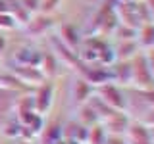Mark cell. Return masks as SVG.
<instances>
[{"instance_id":"1","label":"cell","mask_w":154,"mask_h":144,"mask_svg":"<svg viewBox=\"0 0 154 144\" xmlns=\"http://www.w3.org/2000/svg\"><path fill=\"white\" fill-rule=\"evenodd\" d=\"M131 86H135L137 90L154 88V77L150 67H148L144 50H139L131 58Z\"/></svg>"},{"instance_id":"2","label":"cell","mask_w":154,"mask_h":144,"mask_svg":"<svg viewBox=\"0 0 154 144\" xmlns=\"http://www.w3.org/2000/svg\"><path fill=\"white\" fill-rule=\"evenodd\" d=\"M94 94L98 96L104 104H108L112 110L127 112V108H129V98H127L125 88H123V86H119V85H116V83H106V85L96 86Z\"/></svg>"},{"instance_id":"3","label":"cell","mask_w":154,"mask_h":144,"mask_svg":"<svg viewBox=\"0 0 154 144\" xmlns=\"http://www.w3.org/2000/svg\"><path fill=\"white\" fill-rule=\"evenodd\" d=\"M33 104H35V112L38 115H46L50 113L52 106H54V98H56V85L54 81L46 79L45 83H41L38 86L33 88Z\"/></svg>"},{"instance_id":"4","label":"cell","mask_w":154,"mask_h":144,"mask_svg":"<svg viewBox=\"0 0 154 144\" xmlns=\"http://www.w3.org/2000/svg\"><path fill=\"white\" fill-rule=\"evenodd\" d=\"M8 71L14 77H17L23 85L31 86V88H35V86H38L41 83L46 81L45 75L41 73V69H38V67H33V65H16V64H12L8 67Z\"/></svg>"},{"instance_id":"5","label":"cell","mask_w":154,"mask_h":144,"mask_svg":"<svg viewBox=\"0 0 154 144\" xmlns=\"http://www.w3.org/2000/svg\"><path fill=\"white\" fill-rule=\"evenodd\" d=\"M52 27H54V17L37 12V14H33V16L29 17V21L23 25V31L31 37H42V35H46Z\"/></svg>"},{"instance_id":"6","label":"cell","mask_w":154,"mask_h":144,"mask_svg":"<svg viewBox=\"0 0 154 144\" xmlns=\"http://www.w3.org/2000/svg\"><path fill=\"white\" fill-rule=\"evenodd\" d=\"M64 136V123H62V119L58 117H46L45 121V129H42V133L38 134V144H58L60 142V138Z\"/></svg>"},{"instance_id":"7","label":"cell","mask_w":154,"mask_h":144,"mask_svg":"<svg viewBox=\"0 0 154 144\" xmlns=\"http://www.w3.org/2000/svg\"><path fill=\"white\" fill-rule=\"evenodd\" d=\"M38 62H41V50L31 44H21L14 50L12 54V64L16 65H33L38 67Z\"/></svg>"},{"instance_id":"8","label":"cell","mask_w":154,"mask_h":144,"mask_svg":"<svg viewBox=\"0 0 154 144\" xmlns=\"http://www.w3.org/2000/svg\"><path fill=\"white\" fill-rule=\"evenodd\" d=\"M129 123H131V115L127 112H118V110H116L114 113H110L102 121V125H104V129H106L108 134H125Z\"/></svg>"},{"instance_id":"9","label":"cell","mask_w":154,"mask_h":144,"mask_svg":"<svg viewBox=\"0 0 154 144\" xmlns=\"http://www.w3.org/2000/svg\"><path fill=\"white\" fill-rule=\"evenodd\" d=\"M62 62L56 58V54L52 50H41V62H38V69L45 75V79H54L60 73Z\"/></svg>"},{"instance_id":"10","label":"cell","mask_w":154,"mask_h":144,"mask_svg":"<svg viewBox=\"0 0 154 144\" xmlns=\"http://www.w3.org/2000/svg\"><path fill=\"white\" fill-rule=\"evenodd\" d=\"M112 81L119 86H131V60H116L110 65Z\"/></svg>"},{"instance_id":"11","label":"cell","mask_w":154,"mask_h":144,"mask_svg":"<svg viewBox=\"0 0 154 144\" xmlns=\"http://www.w3.org/2000/svg\"><path fill=\"white\" fill-rule=\"evenodd\" d=\"M94 94V88L91 86L83 77H75L73 83H71V100L75 106H83L91 100V96Z\"/></svg>"},{"instance_id":"12","label":"cell","mask_w":154,"mask_h":144,"mask_svg":"<svg viewBox=\"0 0 154 144\" xmlns=\"http://www.w3.org/2000/svg\"><path fill=\"white\" fill-rule=\"evenodd\" d=\"M112 48H114L116 60H131V58L141 50L137 38H133V40H118Z\"/></svg>"},{"instance_id":"13","label":"cell","mask_w":154,"mask_h":144,"mask_svg":"<svg viewBox=\"0 0 154 144\" xmlns=\"http://www.w3.org/2000/svg\"><path fill=\"white\" fill-rule=\"evenodd\" d=\"M87 133H89V127H85V125L79 123L77 119H67L64 123V136L66 138H73V140L85 144Z\"/></svg>"},{"instance_id":"14","label":"cell","mask_w":154,"mask_h":144,"mask_svg":"<svg viewBox=\"0 0 154 144\" xmlns=\"http://www.w3.org/2000/svg\"><path fill=\"white\" fill-rule=\"evenodd\" d=\"M58 38H60L64 44H67L69 48H73V50H77L81 44V33L77 31L75 25H71V23H67V25H64L60 29V33H58Z\"/></svg>"},{"instance_id":"15","label":"cell","mask_w":154,"mask_h":144,"mask_svg":"<svg viewBox=\"0 0 154 144\" xmlns=\"http://www.w3.org/2000/svg\"><path fill=\"white\" fill-rule=\"evenodd\" d=\"M137 42L141 46V50L154 48V23H143L137 29Z\"/></svg>"},{"instance_id":"16","label":"cell","mask_w":154,"mask_h":144,"mask_svg":"<svg viewBox=\"0 0 154 144\" xmlns=\"http://www.w3.org/2000/svg\"><path fill=\"white\" fill-rule=\"evenodd\" d=\"M77 121L83 123L85 127H93V125L100 123V117L96 115V112L91 108L89 104H83V106H77Z\"/></svg>"},{"instance_id":"17","label":"cell","mask_w":154,"mask_h":144,"mask_svg":"<svg viewBox=\"0 0 154 144\" xmlns=\"http://www.w3.org/2000/svg\"><path fill=\"white\" fill-rule=\"evenodd\" d=\"M2 136L8 138V140H17L19 134H21V125L14 115H8V119L2 121Z\"/></svg>"},{"instance_id":"18","label":"cell","mask_w":154,"mask_h":144,"mask_svg":"<svg viewBox=\"0 0 154 144\" xmlns=\"http://www.w3.org/2000/svg\"><path fill=\"white\" fill-rule=\"evenodd\" d=\"M106 138H108V133H106L104 125L96 123V125H93V127H89L85 144H106Z\"/></svg>"},{"instance_id":"19","label":"cell","mask_w":154,"mask_h":144,"mask_svg":"<svg viewBox=\"0 0 154 144\" xmlns=\"http://www.w3.org/2000/svg\"><path fill=\"white\" fill-rule=\"evenodd\" d=\"M62 2H64V0H41L38 12H41V14H46V16H54L58 10H60Z\"/></svg>"},{"instance_id":"20","label":"cell","mask_w":154,"mask_h":144,"mask_svg":"<svg viewBox=\"0 0 154 144\" xmlns=\"http://www.w3.org/2000/svg\"><path fill=\"white\" fill-rule=\"evenodd\" d=\"M17 21L14 19V16L10 12L6 14H0V31L6 33V31H14V29H17Z\"/></svg>"},{"instance_id":"21","label":"cell","mask_w":154,"mask_h":144,"mask_svg":"<svg viewBox=\"0 0 154 144\" xmlns=\"http://www.w3.org/2000/svg\"><path fill=\"white\" fill-rule=\"evenodd\" d=\"M17 2L21 4V6L25 8L31 16H33V14H37L38 12V6H41V0H17Z\"/></svg>"},{"instance_id":"22","label":"cell","mask_w":154,"mask_h":144,"mask_svg":"<svg viewBox=\"0 0 154 144\" xmlns=\"http://www.w3.org/2000/svg\"><path fill=\"white\" fill-rule=\"evenodd\" d=\"M106 144H127V138L125 134H108Z\"/></svg>"},{"instance_id":"23","label":"cell","mask_w":154,"mask_h":144,"mask_svg":"<svg viewBox=\"0 0 154 144\" xmlns=\"http://www.w3.org/2000/svg\"><path fill=\"white\" fill-rule=\"evenodd\" d=\"M141 121L146 125V127H154V108H148L146 113L141 117Z\"/></svg>"},{"instance_id":"24","label":"cell","mask_w":154,"mask_h":144,"mask_svg":"<svg viewBox=\"0 0 154 144\" xmlns=\"http://www.w3.org/2000/svg\"><path fill=\"white\" fill-rule=\"evenodd\" d=\"M144 56H146L148 67H150V71H152V77H154V48H150V50H144Z\"/></svg>"},{"instance_id":"25","label":"cell","mask_w":154,"mask_h":144,"mask_svg":"<svg viewBox=\"0 0 154 144\" xmlns=\"http://www.w3.org/2000/svg\"><path fill=\"white\" fill-rule=\"evenodd\" d=\"M6 48H8V37H6V33H2V31H0V58L4 56Z\"/></svg>"},{"instance_id":"26","label":"cell","mask_w":154,"mask_h":144,"mask_svg":"<svg viewBox=\"0 0 154 144\" xmlns=\"http://www.w3.org/2000/svg\"><path fill=\"white\" fill-rule=\"evenodd\" d=\"M148 6V12H150V17H152V23H154V0H144Z\"/></svg>"},{"instance_id":"27","label":"cell","mask_w":154,"mask_h":144,"mask_svg":"<svg viewBox=\"0 0 154 144\" xmlns=\"http://www.w3.org/2000/svg\"><path fill=\"white\" fill-rule=\"evenodd\" d=\"M58 144H83V142H77V140H73V138H66V136H62Z\"/></svg>"},{"instance_id":"28","label":"cell","mask_w":154,"mask_h":144,"mask_svg":"<svg viewBox=\"0 0 154 144\" xmlns=\"http://www.w3.org/2000/svg\"><path fill=\"white\" fill-rule=\"evenodd\" d=\"M8 12V2L6 0H0V14H6Z\"/></svg>"},{"instance_id":"29","label":"cell","mask_w":154,"mask_h":144,"mask_svg":"<svg viewBox=\"0 0 154 144\" xmlns=\"http://www.w3.org/2000/svg\"><path fill=\"white\" fill-rule=\"evenodd\" d=\"M16 144H35V140H21V138H17Z\"/></svg>"},{"instance_id":"30","label":"cell","mask_w":154,"mask_h":144,"mask_svg":"<svg viewBox=\"0 0 154 144\" xmlns=\"http://www.w3.org/2000/svg\"><path fill=\"white\" fill-rule=\"evenodd\" d=\"M148 134H150V142L154 144V127H148Z\"/></svg>"},{"instance_id":"31","label":"cell","mask_w":154,"mask_h":144,"mask_svg":"<svg viewBox=\"0 0 154 144\" xmlns=\"http://www.w3.org/2000/svg\"><path fill=\"white\" fill-rule=\"evenodd\" d=\"M0 144H16V140H8V138H4V140H0Z\"/></svg>"},{"instance_id":"32","label":"cell","mask_w":154,"mask_h":144,"mask_svg":"<svg viewBox=\"0 0 154 144\" xmlns=\"http://www.w3.org/2000/svg\"><path fill=\"white\" fill-rule=\"evenodd\" d=\"M116 2H131V0H116Z\"/></svg>"}]
</instances>
